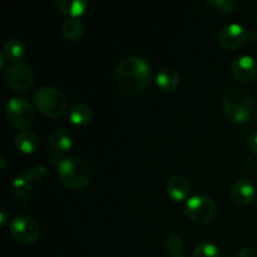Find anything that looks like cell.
<instances>
[{
	"instance_id": "22",
	"label": "cell",
	"mask_w": 257,
	"mask_h": 257,
	"mask_svg": "<svg viewBox=\"0 0 257 257\" xmlns=\"http://www.w3.org/2000/svg\"><path fill=\"white\" fill-rule=\"evenodd\" d=\"M165 248L170 253H178L183 250V240L177 233H171L165 240Z\"/></svg>"
},
{
	"instance_id": "15",
	"label": "cell",
	"mask_w": 257,
	"mask_h": 257,
	"mask_svg": "<svg viewBox=\"0 0 257 257\" xmlns=\"http://www.w3.org/2000/svg\"><path fill=\"white\" fill-rule=\"evenodd\" d=\"M156 82L162 90L172 92L180 84V77H178V73L172 68H162L158 70Z\"/></svg>"
},
{
	"instance_id": "6",
	"label": "cell",
	"mask_w": 257,
	"mask_h": 257,
	"mask_svg": "<svg viewBox=\"0 0 257 257\" xmlns=\"http://www.w3.org/2000/svg\"><path fill=\"white\" fill-rule=\"evenodd\" d=\"M8 122L17 128H27L34 119V107L24 97L9 98L5 108Z\"/></svg>"
},
{
	"instance_id": "32",
	"label": "cell",
	"mask_w": 257,
	"mask_h": 257,
	"mask_svg": "<svg viewBox=\"0 0 257 257\" xmlns=\"http://www.w3.org/2000/svg\"><path fill=\"white\" fill-rule=\"evenodd\" d=\"M256 22H257V18H256Z\"/></svg>"
},
{
	"instance_id": "9",
	"label": "cell",
	"mask_w": 257,
	"mask_h": 257,
	"mask_svg": "<svg viewBox=\"0 0 257 257\" xmlns=\"http://www.w3.org/2000/svg\"><path fill=\"white\" fill-rule=\"evenodd\" d=\"M247 39V32L238 23H230L218 32V43L227 50L237 49Z\"/></svg>"
},
{
	"instance_id": "2",
	"label": "cell",
	"mask_w": 257,
	"mask_h": 257,
	"mask_svg": "<svg viewBox=\"0 0 257 257\" xmlns=\"http://www.w3.org/2000/svg\"><path fill=\"white\" fill-rule=\"evenodd\" d=\"M252 95L243 85H232L223 94L222 108L226 117L236 123L248 120L252 112Z\"/></svg>"
},
{
	"instance_id": "30",
	"label": "cell",
	"mask_w": 257,
	"mask_h": 257,
	"mask_svg": "<svg viewBox=\"0 0 257 257\" xmlns=\"http://www.w3.org/2000/svg\"><path fill=\"white\" fill-rule=\"evenodd\" d=\"M173 257H182V256H173Z\"/></svg>"
},
{
	"instance_id": "10",
	"label": "cell",
	"mask_w": 257,
	"mask_h": 257,
	"mask_svg": "<svg viewBox=\"0 0 257 257\" xmlns=\"http://www.w3.org/2000/svg\"><path fill=\"white\" fill-rule=\"evenodd\" d=\"M231 72L240 82H252L257 77V60L248 54L238 55L231 64Z\"/></svg>"
},
{
	"instance_id": "14",
	"label": "cell",
	"mask_w": 257,
	"mask_h": 257,
	"mask_svg": "<svg viewBox=\"0 0 257 257\" xmlns=\"http://www.w3.org/2000/svg\"><path fill=\"white\" fill-rule=\"evenodd\" d=\"M190 182L183 176H172L166 185V191H167L168 196L176 202L186 200L188 193H190Z\"/></svg>"
},
{
	"instance_id": "5",
	"label": "cell",
	"mask_w": 257,
	"mask_h": 257,
	"mask_svg": "<svg viewBox=\"0 0 257 257\" xmlns=\"http://www.w3.org/2000/svg\"><path fill=\"white\" fill-rule=\"evenodd\" d=\"M185 212L196 223H207L215 218L217 205L215 200L206 195H193L185 203Z\"/></svg>"
},
{
	"instance_id": "21",
	"label": "cell",
	"mask_w": 257,
	"mask_h": 257,
	"mask_svg": "<svg viewBox=\"0 0 257 257\" xmlns=\"http://www.w3.org/2000/svg\"><path fill=\"white\" fill-rule=\"evenodd\" d=\"M193 257H221V252L215 243L202 241L196 245L193 250Z\"/></svg>"
},
{
	"instance_id": "31",
	"label": "cell",
	"mask_w": 257,
	"mask_h": 257,
	"mask_svg": "<svg viewBox=\"0 0 257 257\" xmlns=\"http://www.w3.org/2000/svg\"><path fill=\"white\" fill-rule=\"evenodd\" d=\"M227 257H232V256H227Z\"/></svg>"
},
{
	"instance_id": "28",
	"label": "cell",
	"mask_w": 257,
	"mask_h": 257,
	"mask_svg": "<svg viewBox=\"0 0 257 257\" xmlns=\"http://www.w3.org/2000/svg\"><path fill=\"white\" fill-rule=\"evenodd\" d=\"M0 161H2V168L4 167L5 166V163H7V160H5V156H0Z\"/></svg>"
},
{
	"instance_id": "27",
	"label": "cell",
	"mask_w": 257,
	"mask_h": 257,
	"mask_svg": "<svg viewBox=\"0 0 257 257\" xmlns=\"http://www.w3.org/2000/svg\"><path fill=\"white\" fill-rule=\"evenodd\" d=\"M247 38H250V40L252 42H257V30H252L250 34H247Z\"/></svg>"
},
{
	"instance_id": "24",
	"label": "cell",
	"mask_w": 257,
	"mask_h": 257,
	"mask_svg": "<svg viewBox=\"0 0 257 257\" xmlns=\"http://www.w3.org/2000/svg\"><path fill=\"white\" fill-rule=\"evenodd\" d=\"M237 257H257V251L253 247L247 246V247L241 248Z\"/></svg>"
},
{
	"instance_id": "26",
	"label": "cell",
	"mask_w": 257,
	"mask_h": 257,
	"mask_svg": "<svg viewBox=\"0 0 257 257\" xmlns=\"http://www.w3.org/2000/svg\"><path fill=\"white\" fill-rule=\"evenodd\" d=\"M8 222V212L4 207H0V225L4 226Z\"/></svg>"
},
{
	"instance_id": "3",
	"label": "cell",
	"mask_w": 257,
	"mask_h": 257,
	"mask_svg": "<svg viewBox=\"0 0 257 257\" xmlns=\"http://www.w3.org/2000/svg\"><path fill=\"white\" fill-rule=\"evenodd\" d=\"M57 167L62 182L73 190L85 187L92 181V168L79 157L60 158Z\"/></svg>"
},
{
	"instance_id": "16",
	"label": "cell",
	"mask_w": 257,
	"mask_h": 257,
	"mask_svg": "<svg viewBox=\"0 0 257 257\" xmlns=\"http://www.w3.org/2000/svg\"><path fill=\"white\" fill-rule=\"evenodd\" d=\"M15 146L23 153H33L39 146V138L33 131H20L15 137Z\"/></svg>"
},
{
	"instance_id": "12",
	"label": "cell",
	"mask_w": 257,
	"mask_h": 257,
	"mask_svg": "<svg viewBox=\"0 0 257 257\" xmlns=\"http://www.w3.org/2000/svg\"><path fill=\"white\" fill-rule=\"evenodd\" d=\"M73 146V138L68 131L63 130V128H57L53 131L49 136V147L52 150L54 157L58 158L72 148Z\"/></svg>"
},
{
	"instance_id": "1",
	"label": "cell",
	"mask_w": 257,
	"mask_h": 257,
	"mask_svg": "<svg viewBox=\"0 0 257 257\" xmlns=\"http://www.w3.org/2000/svg\"><path fill=\"white\" fill-rule=\"evenodd\" d=\"M152 78V67L140 55H128L119 60L114 70L117 88L122 93L135 95L148 87Z\"/></svg>"
},
{
	"instance_id": "8",
	"label": "cell",
	"mask_w": 257,
	"mask_h": 257,
	"mask_svg": "<svg viewBox=\"0 0 257 257\" xmlns=\"http://www.w3.org/2000/svg\"><path fill=\"white\" fill-rule=\"evenodd\" d=\"M5 80L17 92H25L34 83L35 73L27 63H14L5 70Z\"/></svg>"
},
{
	"instance_id": "25",
	"label": "cell",
	"mask_w": 257,
	"mask_h": 257,
	"mask_svg": "<svg viewBox=\"0 0 257 257\" xmlns=\"http://www.w3.org/2000/svg\"><path fill=\"white\" fill-rule=\"evenodd\" d=\"M248 146H250V150L252 151V153L257 155V132L252 133L248 140Z\"/></svg>"
},
{
	"instance_id": "29",
	"label": "cell",
	"mask_w": 257,
	"mask_h": 257,
	"mask_svg": "<svg viewBox=\"0 0 257 257\" xmlns=\"http://www.w3.org/2000/svg\"><path fill=\"white\" fill-rule=\"evenodd\" d=\"M255 120H256V123H257V108H256V112H255Z\"/></svg>"
},
{
	"instance_id": "4",
	"label": "cell",
	"mask_w": 257,
	"mask_h": 257,
	"mask_svg": "<svg viewBox=\"0 0 257 257\" xmlns=\"http://www.w3.org/2000/svg\"><path fill=\"white\" fill-rule=\"evenodd\" d=\"M34 105L40 113L47 117L57 118L64 114L68 107V100L64 93L53 85H43L34 93Z\"/></svg>"
},
{
	"instance_id": "13",
	"label": "cell",
	"mask_w": 257,
	"mask_h": 257,
	"mask_svg": "<svg viewBox=\"0 0 257 257\" xmlns=\"http://www.w3.org/2000/svg\"><path fill=\"white\" fill-rule=\"evenodd\" d=\"M230 196L237 205L247 206L255 200V187L246 180H237L230 188Z\"/></svg>"
},
{
	"instance_id": "20",
	"label": "cell",
	"mask_w": 257,
	"mask_h": 257,
	"mask_svg": "<svg viewBox=\"0 0 257 257\" xmlns=\"http://www.w3.org/2000/svg\"><path fill=\"white\" fill-rule=\"evenodd\" d=\"M55 4L65 14L72 18H78L85 12L88 3L85 0H55Z\"/></svg>"
},
{
	"instance_id": "7",
	"label": "cell",
	"mask_w": 257,
	"mask_h": 257,
	"mask_svg": "<svg viewBox=\"0 0 257 257\" xmlns=\"http://www.w3.org/2000/svg\"><path fill=\"white\" fill-rule=\"evenodd\" d=\"M10 233L18 242L29 245L35 242L40 236V226L32 216L20 215L10 223Z\"/></svg>"
},
{
	"instance_id": "11",
	"label": "cell",
	"mask_w": 257,
	"mask_h": 257,
	"mask_svg": "<svg viewBox=\"0 0 257 257\" xmlns=\"http://www.w3.org/2000/svg\"><path fill=\"white\" fill-rule=\"evenodd\" d=\"M43 175H44V167H37L33 168V170L23 171L14 182L15 192H17L18 197L25 202L28 200L30 191H33L38 181L42 180Z\"/></svg>"
},
{
	"instance_id": "23",
	"label": "cell",
	"mask_w": 257,
	"mask_h": 257,
	"mask_svg": "<svg viewBox=\"0 0 257 257\" xmlns=\"http://www.w3.org/2000/svg\"><path fill=\"white\" fill-rule=\"evenodd\" d=\"M208 4L213 5L222 12H230L236 7V0H212V2H208Z\"/></svg>"
},
{
	"instance_id": "19",
	"label": "cell",
	"mask_w": 257,
	"mask_h": 257,
	"mask_svg": "<svg viewBox=\"0 0 257 257\" xmlns=\"http://www.w3.org/2000/svg\"><path fill=\"white\" fill-rule=\"evenodd\" d=\"M62 33L68 40L75 42L84 34V24L78 18L69 17L65 19L62 24Z\"/></svg>"
},
{
	"instance_id": "17",
	"label": "cell",
	"mask_w": 257,
	"mask_h": 257,
	"mask_svg": "<svg viewBox=\"0 0 257 257\" xmlns=\"http://www.w3.org/2000/svg\"><path fill=\"white\" fill-rule=\"evenodd\" d=\"M25 48L24 42L19 38H10L5 42L4 47H3V54L10 62H18L22 59L25 54Z\"/></svg>"
},
{
	"instance_id": "18",
	"label": "cell",
	"mask_w": 257,
	"mask_h": 257,
	"mask_svg": "<svg viewBox=\"0 0 257 257\" xmlns=\"http://www.w3.org/2000/svg\"><path fill=\"white\" fill-rule=\"evenodd\" d=\"M68 117H69V120L73 124L85 125L92 120V108L89 105L84 104V103H77V104H74L70 108Z\"/></svg>"
}]
</instances>
